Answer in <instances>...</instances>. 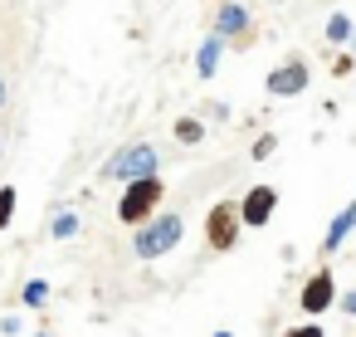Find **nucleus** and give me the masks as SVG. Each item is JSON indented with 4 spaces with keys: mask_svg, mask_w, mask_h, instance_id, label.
Instances as JSON below:
<instances>
[{
    "mask_svg": "<svg viewBox=\"0 0 356 337\" xmlns=\"http://www.w3.org/2000/svg\"><path fill=\"white\" fill-rule=\"evenodd\" d=\"M15 205H20V191H15V186H0V230H10Z\"/></svg>",
    "mask_w": 356,
    "mask_h": 337,
    "instance_id": "obj_14",
    "label": "nucleus"
},
{
    "mask_svg": "<svg viewBox=\"0 0 356 337\" xmlns=\"http://www.w3.org/2000/svg\"><path fill=\"white\" fill-rule=\"evenodd\" d=\"M273 147H278V142H273V137H268V132H264V137H259V142H254V162H264V157H273Z\"/></svg>",
    "mask_w": 356,
    "mask_h": 337,
    "instance_id": "obj_17",
    "label": "nucleus"
},
{
    "mask_svg": "<svg viewBox=\"0 0 356 337\" xmlns=\"http://www.w3.org/2000/svg\"><path fill=\"white\" fill-rule=\"evenodd\" d=\"M161 196H166V186H161L156 176L127 181V191H122V201H118V220H122V225H147V220L156 215Z\"/></svg>",
    "mask_w": 356,
    "mask_h": 337,
    "instance_id": "obj_3",
    "label": "nucleus"
},
{
    "mask_svg": "<svg viewBox=\"0 0 356 337\" xmlns=\"http://www.w3.org/2000/svg\"><path fill=\"white\" fill-rule=\"evenodd\" d=\"M79 235V215L74 210H54V220H49V240H74Z\"/></svg>",
    "mask_w": 356,
    "mask_h": 337,
    "instance_id": "obj_13",
    "label": "nucleus"
},
{
    "mask_svg": "<svg viewBox=\"0 0 356 337\" xmlns=\"http://www.w3.org/2000/svg\"><path fill=\"white\" fill-rule=\"evenodd\" d=\"M220 49H225V35H210V40L200 45V54H195V74H200V79H210V74L220 69Z\"/></svg>",
    "mask_w": 356,
    "mask_h": 337,
    "instance_id": "obj_10",
    "label": "nucleus"
},
{
    "mask_svg": "<svg viewBox=\"0 0 356 337\" xmlns=\"http://www.w3.org/2000/svg\"><path fill=\"white\" fill-rule=\"evenodd\" d=\"M30 337H49V332H30Z\"/></svg>",
    "mask_w": 356,
    "mask_h": 337,
    "instance_id": "obj_24",
    "label": "nucleus"
},
{
    "mask_svg": "<svg viewBox=\"0 0 356 337\" xmlns=\"http://www.w3.org/2000/svg\"><path fill=\"white\" fill-rule=\"evenodd\" d=\"M273 210H278V191H273V186H249V196L239 201V215H244V225H249V230L268 225V220H273Z\"/></svg>",
    "mask_w": 356,
    "mask_h": 337,
    "instance_id": "obj_6",
    "label": "nucleus"
},
{
    "mask_svg": "<svg viewBox=\"0 0 356 337\" xmlns=\"http://www.w3.org/2000/svg\"><path fill=\"white\" fill-rule=\"evenodd\" d=\"M244 30H249V10L239 0H225L220 15H215V35H244Z\"/></svg>",
    "mask_w": 356,
    "mask_h": 337,
    "instance_id": "obj_9",
    "label": "nucleus"
},
{
    "mask_svg": "<svg viewBox=\"0 0 356 337\" xmlns=\"http://www.w3.org/2000/svg\"><path fill=\"white\" fill-rule=\"evenodd\" d=\"M273 98H298L302 88H307V64L302 59H288V64H278L273 74H268V84H264Z\"/></svg>",
    "mask_w": 356,
    "mask_h": 337,
    "instance_id": "obj_7",
    "label": "nucleus"
},
{
    "mask_svg": "<svg viewBox=\"0 0 356 337\" xmlns=\"http://www.w3.org/2000/svg\"><path fill=\"white\" fill-rule=\"evenodd\" d=\"M283 337H327V332H322V327H317V322H302V327H288V332H283Z\"/></svg>",
    "mask_w": 356,
    "mask_h": 337,
    "instance_id": "obj_18",
    "label": "nucleus"
},
{
    "mask_svg": "<svg viewBox=\"0 0 356 337\" xmlns=\"http://www.w3.org/2000/svg\"><path fill=\"white\" fill-rule=\"evenodd\" d=\"M351 69H356V54H346V59H337V69H332V74H337V79H346Z\"/></svg>",
    "mask_w": 356,
    "mask_h": 337,
    "instance_id": "obj_20",
    "label": "nucleus"
},
{
    "mask_svg": "<svg viewBox=\"0 0 356 337\" xmlns=\"http://www.w3.org/2000/svg\"><path fill=\"white\" fill-rule=\"evenodd\" d=\"M341 313H346V318H356V288H351V293L341 298Z\"/></svg>",
    "mask_w": 356,
    "mask_h": 337,
    "instance_id": "obj_21",
    "label": "nucleus"
},
{
    "mask_svg": "<svg viewBox=\"0 0 356 337\" xmlns=\"http://www.w3.org/2000/svg\"><path fill=\"white\" fill-rule=\"evenodd\" d=\"M322 35H327V45H351V40H356V25H351V15H341V10H337V15L327 20V30H322Z\"/></svg>",
    "mask_w": 356,
    "mask_h": 337,
    "instance_id": "obj_11",
    "label": "nucleus"
},
{
    "mask_svg": "<svg viewBox=\"0 0 356 337\" xmlns=\"http://www.w3.org/2000/svg\"><path fill=\"white\" fill-rule=\"evenodd\" d=\"M239 230H244V215H239V205H229V201L210 205L205 240H210V249H215V254H229V249L239 244Z\"/></svg>",
    "mask_w": 356,
    "mask_h": 337,
    "instance_id": "obj_4",
    "label": "nucleus"
},
{
    "mask_svg": "<svg viewBox=\"0 0 356 337\" xmlns=\"http://www.w3.org/2000/svg\"><path fill=\"white\" fill-rule=\"evenodd\" d=\"M156 166H161V152L152 142H132L118 157H108L98 176L103 181H147V176H156Z\"/></svg>",
    "mask_w": 356,
    "mask_h": 337,
    "instance_id": "obj_1",
    "label": "nucleus"
},
{
    "mask_svg": "<svg viewBox=\"0 0 356 337\" xmlns=\"http://www.w3.org/2000/svg\"><path fill=\"white\" fill-rule=\"evenodd\" d=\"M351 54H356V40H351Z\"/></svg>",
    "mask_w": 356,
    "mask_h": 337,
    "instance_id": "obj_25",
    "label": "nucleus"
},
{
    "mask_svg": "<svg viewBox=\"0 0 356 337\" xmlns=\"http://www.w3.org/2000/svg\"><path fill=\"white\" fill-rule=\"evenodd\" d=\"M298 303H302L307 318H317V313H327L332 303H341V298H337V279H332V269H317V274L302 283V298H298Z\"/></svg>",
    "mask_w": 356,
    "mask_h": 337,
    "instance_id": "obj_5",
    "label": "nucleus"
},
{
    "mask_svg": "<svg viewBox=\"0 0 356 337\" xmlns=\"http://www.w3.org/2000/svg\"><path fill=\"white\" fill-rule=\"evenodd\" d=\"M0 332H6V337H20V332H25L20 313H6V318H0Z\"/></svg>",
    "mask_w": 356,
    "mask_h": 337,
    "instance_id": "obj_16",
    "label": "nucleus"
},
{
    "mask_svg": "<svg viewBox=\"0 0 356 337\" xmlns=\"http://www.w3.org/2000/svg\"><path fill=\"white\" fill-rule=\"evenodd\" d=\"M181 235H186V220L166 210V215H152V220L137 230L132 249H137V259H161V254H171V249L181 244Z\"/></svg>",
    "mask_w": 356,
    "mask_h": 337,
    "instance_id": "obj_2",
    "label": "nucleus"
},
{
    "mask_svg": "<svg viewBox=\"0 0 356 337\" xmlns=\"http://www.w3.org/2000/svg\"><path fill=\"white\" fill-rule=\"evenodd\" d=\"M351 230H356V201H351V205H341V210H337V220L327 225V235H322V254H337V249L351 240Z\"/></svg>",
    "mask_w": 356,
    "mask_h": 337,
    "instance_id": "obj_8",
    "label": "nucleus"
},
{
    "mask_svg": "<svg viewBox=\"0 0 356 337\" xmlns=\"http://www.w3.org/2000/svg\"><path fill=\"white\" fill-rule=\"evenodd\" d=\"M0 108H6V74H0Z\"/></svg>",
    "mask_w": 356,
    "mask_h": 337,
    "instance_id": "obj_22",
    "label": "nucleus"
},
{
    "mask_svg": "<svg viewBox=\"0 0 356 337\" xmlns=\"http://www.w3.org/2000/svg\"><path fill=\"white\" fill-rule=\"evenodd\" d=\"M205 118H210V123H225L229 108H225V103H205Z\"/></svg>",
    "mask_w": 356,
    "mask_h": 337,
    "instance_id": "obj_19",
    "label": "nucleus"
},
{
    "mask_svg": "<svg viewBox=\"0 0 356 337\" xmlns=\"http://www.w3.org/2000/svg\"><path fill=\"white\" fill-rule=\"evenodd\" d=\"M49 298V283L44 279H25V288H20V303H30V308H40Z\"/></svg>",
    "mask_w": 356,
    "mask_h": 337,
    "instance_id": "obj_15",
    "label": "nucleus"
},
{
    "mask_svg": "<svg viewBox=\"0 0 356 337\" xmlns=\"http://www.w3.org/2000/svg\"><path fill=\"white\" fill-rule=\"evenodd\" d=\"M215 337H234V332H229V327H220V332H215Z\"/></svg>",
    "mask_w": 356,
    "mask_h": 337,
    "instance_id": "obj_23",
    "label": "nucleus"
},
{
    "mask_svg": "<svg viewBox=\"0 0 356 337\" xmlns=\"http://www.w3.org/2000/svg\"><path fill=\"white\" fill-rule=\"evenodd\" d=\"M171 132H176V142H186V147H200V142H205V123H200V118H176Z\"/></svg>",
    "mask_w": 356,
    "mask_h": 337,
    "instance_id": "obj_12",
    "label": "nucleus"
}]
</instances>
